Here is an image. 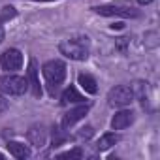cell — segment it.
<instances>
[{"instance_id": "obj_1", "label": "cell", "mask_w": 160, "mask_h": 160, "mask_svg": "<svg viewBox=\"0 0 160 160\" xmlns=\"http://www.w3.org/2000/svg\"><path fill=\"white\" fill-rule=\"evenodd\" d=\"M89 45H91V42L87 36H75V38L62 40L58 43V51H60V55H64L70 60H87Z\"/></svg>"}, {"instance_id": "obj_2", "label": "cell", "mask_w": 160, "mask_h": 160, "mask_svg": "<svg viewBox=\"0 0 160 160\" xmlns=\"http://www.w3.org/2000/svg\"><path fill=\"white\" fill-rule=\"evenodd\" d=\"M42 72H43V79H45V85H47V92L51 96H55L58 87L66 79V64L62 60H47L43 64Z\"/></svg>"}, {"instance_id": "obj_3", "label": "cell", "mask_w": 160, "mask_h": 160, "mask_svg": "<svg viewBox=\"0 0 160 160\" xmlns=\"http://www.w3.org/2000/svg\"><path fill=\"white\" fill-rule=\"evenodd\" d=\"M27 91H28V81H27V77L15 75L13 72L0 77V92H2V94H8V96H21V94H25Z\"/></svg>"}, {"instance_id": "obj_4", "label": "cell", "mask_w": 160, "mask_h": 160, "mask_svg": "<svg viewBox=\"0 0 160 160\" xmlns=\"http://www.w3.org/2000/svg\"><path fill=\"white\" fill-rule=\"evenodd\" d=\"M134 100V94H132V89L128 85H117L109 91L108 94V104L111 108H124V106H130Z\"/></svg>"}, {"instance_id": "obj_5", "label": "cell", "mask_w": 160, "mask_h": 160, "mask_svg": "<svg viewBox=\"0 0 160 160\" xmlns=\"http://www.w3.org/2000/svg\"><path fill=\"white\" fill-rule=\"evenodd\" d=\"M0 66H2V70H6L10 73L21 70V66H23V53L19 49H15V47L6 49L2 55H0Z\"/></svg>"}, {"instance_id": "obj_6", "label": "cell", "mask_w": 160, "mask_h": 160, "mask_svg": "<svg viewBox=\"0 0 160 160\" xmlns=\"http://www.w3.org/2000/svg\"><path fill=\"white\" fill-rule=\"evenodd\" d=\"M96 13L106 15V17H138V10L130 8V6H119V4H109V6H96L94 8Z\"/></svg>"}, {"instance_id": "obj_7", "label": "cell", "mask_w": 160, "mask_h": 160, "mask_svg": "<svg viewBox=\"0 0 160 160\" xmlns=\"http://www.w3.org/2000/svg\"><path fill=\"white\" fill-rule=\"evenodd\" d=\"M89 109H91V104H81V106H77V108L70 109V111L62 117V128L68 130V128H72L77 121L85 119V115L89 113Z\"/></svg>"}, {"instance_id": "obj_8", "label": "cell", "mask_w": 160, "mask_h": 160, "mask_svg": "<svg viewBox=\"0 0 160 160\" xmlns=\"http://www.w3.org/2000/svg\"><path fill=\"white\" fill-rule=\"evenodd\" d=\"M27 81H28V87L32 89V94H34L36 98L42 96V85H40V77H38V64H36V58H30V62H28Z\"/></svg>"}, {"instance_id": "obj_9", "label": "cell", "mask_w": 160, "mask_h": 160, "mask_svg": "<svg viewBox=\"0 0 160 160\" xmlns=\"http://www.w3.org/2000/svg\"><path fill=\"white\" fill-rule=\"evenodd\" d=\"M27 138H28V143L36 149H42L45 143H47V130L42 126V124H34L30 126V130L27 132Z\"/></svg>"}, {"instance_id": "obj_10", "label": "cell", "mask_w": 160, "mask_h": 160, "mask_svg": "<svg viewBox=\"0 0 160 160\" xmlns=\"http://www.w3.org/2000/svg\"><path fill=\"white\" fill-rule=\"evenodd\" d=\"M134 119H136L134 111L122 109V111L115 113V117L111 119V128H113V130H124V128H128V126L134 122Z\"/></svg>"}, {"instance_id": "obj_11", "label": "cell", "mask_w": 160, "mask_h": 160, "mask_svg": "<svg viewBox=\"0 0 160 160\" xmlns=\"http://www.w3.org/2000/svg\"><path fill=\"white\" fill-rule=\"evenodd\" d=\"M87 98L79 92L75 87H68V89H64V92H62V96H60V104L62 106H68V104H83Z\"/></svg>"}, {"instance_id": "obj_12", "label": "cell", "mask_w": 160, "mask_h": 160, "mask_svg": "<svg viewBox=\"0 0 160 160\" xmlns=\"http://www.w3.org/2000/svg\"><path fill=\"white\" fill-rule=\"evenodd\" d=\"M8 151L17 160H25V158L30 156V149L25 143H19V141H8Z\"/></svg>"}, {"instance_id": "obj_13", "label": "cell", "mask_w": 160, "mask_h": 160, "mask_svg": "<svg viewBox=\"0 0 160 160\" xmlns=\"http://www.w3.org/2000/svg\"><path fill=\"white\" fill-rule=\"evenodd\" d=\"M77 83L81 85V89L85 91V92H89V94H96L98 92V83H96V79L92 77V75H89V73H79V77H77Z\"/></svg>"}, {"instance_id": "obj_14", "label": "cell", "mask_w": 160, "mask_h": 160, "mask_svg": "<svg viewBox=\"0 0 160 160\" xmlns=\"http://www.w3.org/2000/svg\"><path fill=\"white\" fill-rule=\"evenodd\" d=\"M117 141H119V136L113 134V132H108V134H104V136L98 139L96 149H98V151H108V149H111Z\"/></svg>"}, {"instance_id": "obj_15", "label": "cell", "mask_w": 160, "mask_h": 160, "mask_svg": "<svg viewBox=\"0 0 160 160\" xmlns=\"http://www.w3.org/2000/svg\"><path fill=\"white\" fill-rule=\"evenodd\" d=\"M130 89H132L134 98L145 102V98H147V83H145V81H134V83L130 85Z\"/></svg>"}, {"instance_id": "obj_16", "label": "cell", "mask_w": 160, "mask_h": 160, "mask_svg": "<svg viewBox=\"0 0 160 160\" xmlns=\"http://www.w3.org/2000/svg\"><path fill=\"white\" fill-rule=\"evenodd\" d=\"M15 15H17V12H15V8H13V6H4V8H2V12H0V23L10 21V19H13Z\"/></svg>"}, {"instance_id": "obj_17", "label": "cell", "mask_w": 160, "mask_h": 160, "mask_svg": "<svg viewBox=\"0 0 160 160\" xmlns=\"http://www.w3.org/2000/svg\"><path fill=\"white\" fill-rule=\"evenodd\" d=\"M92 134H94V128H92V126H85V128H81V130L77 132V138L87 141V139H91V138H92Z\"/></svg>"}, {"instance_id": "obj_18", "label": "cell", "mask_w": 160, "mask_h": 160, "mask_svg": "<svg viewBox=\"0 0 160 160\" xmlns=\"http://www.w3.org/2000/svg\"><path fill=\"white\" fill-rule=\"evenodd\" d=\"M81 156H83V151H81V149H72V151H68V152L58 154V158H81Z\"/></svg>"}, {"instance_id": "obj_19", "label": "cell", "mask_w": 160, "mask_h": 160, "mask_svg": "<svg viewBox=\"0 0 160 160\" xmlns=\"http://www.w3.org/2000/svg\"><path fill=\"white\" fill-rule=\"evenodd\" d=\"M62 141H64V136H60L58 128H55V132H53V147H58Z\"/></svg>"}, {"instance_id": "obj_20", "label": "cell", "mask_w": 160, "mask_h": 160, "mask_svg": "<svg viewBox=\"0 0 160 160\" xmlns=\"http://www.w3.org/2000/svg\"><path fill=\"white\" fill-rule=\"evenodd\" d=\"M8 108H10V102H8L4 96H0V115L6 113V111H8Z\"/></svg>"}, {"instance_id": "obj_21", "label": "cell", "mask_w": 160, "mask_h": 160, "mask_svg": "<svg viewBox=\"0 0 160 160\" xmlns=\"http://www.w3.org/2000/svg\"><path fill=\"white\" fill-rule=\"evenodd\" d=\"M126 43H128V38H119V42H117V47H119L122 53H126Z\"/></svg>"}, {"instance_id": "obj_22", "label": "cell", "mask_w": 160, "mask_h": 160, "mask_svg": "<svg viewBox=\"0 0 160 160\" xmlns=\"http://www.w3.org/2000/svg\"><path fill=\"white\" fill-rule=\"evenodd\" d=\"M4 38H6V32H4V27H2V25H0V43H2V42H4Z\"/></svg>"}, {"instance_id": "obj_23", "label": "cell", "mask_w": 160, "mask_h": 160, "mask_svg": "<svg viewBox=\"0 0 160 160\" xmlns=\"http://www.w3.org/2000/svg\"><path fill=\"white\" fill-rule=\"evenodd\" d=\"M138 2H139L141 6H147V4H151V2H152V0H138Z\"/></svg>"}, {"instance_id": "obj_24", "label": "cell", "mask_w": 160, "mask_h": 160, "mask_svg": "<svg viewBox=\"0 0 160 160\" xmlns=\"http://www.w3.org/2000/svg\"><path fill=\"white\" fill-rule=\"evenodd\" d=\"M34 2H53V0H34Z\"/></svg>"}, {"instance_id": "obj_25", "label": "cell", "mask_w": 160, "mask_h": 160, "mask_svg": "<svg viewBox=\"0 0 160 160\" xmlns=\"http://www.w3.org/2000/svg\"><path fill=\"white\" fill-rule=\"evenodd\" d=\"M0 160H4V154H2V152H0Z\"/></svg>"}]
</instances>
